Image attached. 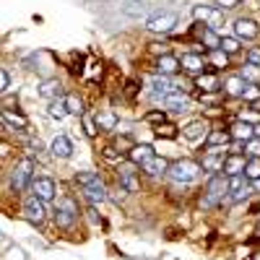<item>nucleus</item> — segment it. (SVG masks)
Here are the masks:
<instances>
[{"label": "nucleus", "mask_w": 260, "mask_h": 260, "mask_svg": "<svg viewBox=\"0 0 260 260\" xmlns=\"http://www.w3.org/2000/svg\"><path fill=\"white\" fill-rule=\"evenodd\" d=\"M229 192V177L226 175H211L208 187L201 198V208H213L216 203L224 201V195Z\"/></svg>", "instance_id": "f257e3e1"}, {"label": "nucleus", "mask_w": 260, "mask_h": 260, "mask_svg": "<svg viewBox=\"0 0 260 260\" xmlns=\"http://www.w3.org/2000/svg\"><path fill=\"white\" fill-rule=\"evenodd\" d=\"M34 182V159H21L16 167H13V172H11V187H13V192H24L29 185Z\"/></svg>", "instance_id": "f03ea898"}, {"label": "nucleus", "mask_w": 260, "mask_h": 260, "mask_svg": "<svg viewBox=\"0 0 260 260\" xmlns=\"http://www.w3.org/2000/svg\"><path fill=\"white\" fill-rule=\"evenodd\" d=\"M201 164L198 161H192V159H180V161H175L169 167V177L175 180V182H182V185H187V182H195L198 180V175H201Z\"/></svg>", "instance_id": "7ed1b4c3"}, {"label": "nucleus", "mask_w": 260, "mask_h": 260, "mask_svg": "<svg viewBox=\"0 0 260 260\" xmlns=\"http://www.w3.org/2000/svg\"><path fill=\"white\" fill-rule=\"evenodd\" d=\"M78 219V206L73 198H62L57 206H55V224L60 229H71Z\"/></svg>", "instance_id": "20e7f679"}, {"label": "nucleus", "mask_w": 260, "mask_h": 260, "mask_svg": "<svg viewBox=\"0 0 260 260\" xmlns=\"http://www.w3.org/2000/svg\"><path fill=\"white\" fill-rule=\"evenodd\" d=\"M177 13H172V11H161V13H154L148 21H146V29L148 31H154V34H167L177 26Z\"/></svg>", "instance_id": "39448f33"}, {"label": "nucleus", "mask_w": 260, "mask_h": 260, "mask_svg": "<svg viewBox=\"0 0 260 260\" xmlns=\"http://www.w3.org/2000/svg\"><path fill=\"white\" fill-rule=\"evenodd\" d=\"M24 216H26V221H31V224H42L45 216H47L45 201L37 198V195H29V198L24 201Z\"/></svg>", "instance_id": "423d86ee"}, {"label": "nucleus", "mask_w": 260, "mask_h": 260, "mask_svg": "<svg viewBox=\"0 0 260 260\" xmlns=\"http://www.w3.org/2000/svg\"><path fill=\"white\" fill-rule=\"evenodd\" d=\"M229 154H224V148H208L203 154V161L201 167L206 172H211V175H219V172H224V161H226Z\"/></svg>", "instance_id": "0eeeda50"}, {"label": "nucleus", "mask_w": 260, "mask_h": 260, "mask_svg": "<svg viewBox=\"0 0 260 260\" xmlns=\"http://www.w3.org/2000/svg\"><path fill=\"white\" fill-rule=\"evenodd\" d=\"M138 164H122L120 172H117V180H120V187L127 190V192H138L141 190V182H138V172H136Z\"/></svg>", "instance_id": "6e6552de"}, {"label": "nucleus", "mask_w": 260, "mask_h": 260, "mask_svg": "<svg viewBox=\"0 0 260 260\" xmlns=\"http://www.w3.org/2000/svg\"><path fill=\"white\" fill-rule=\"evenodd\" d=\"M180 65H182V71H187L192 76H201V73L208 71V57H203L198 52H185L180 57Z\"/></svg>", "instance_id": "1a4fd4ad"}, {"label": "nucleus", "mask_w": 260, "mask_h": 260, "mask_svg": "<svg viewBox=\"0 0 260 260\" xmlns=\"http://www.w3.org/2000/svg\"><path fill=\"white\" fill-rule=\"evenodd\" d=\"M250 180L245 177V172L242 175H232L229 177V192H232V201H245L247 195H250Z\"/></svg>", "instance_id": "9d476101"}, {"label": "nucleus", "mask_w": 260, "mask_h": 260, "mask_svg": "<svg viewBox=\"0 0 260 260\" xmlns=\"http://www.w3.org/2000/svg\"><path fill=\"white\" fill-rule=\"evenodd\" d=\"M260 34V26L252 18H237L234 21V37L237 39H255Z\"/></svg>", "instance_id": "9b49d317"}, {"label": "nucleus", "mask_w": 260, "mask_h": 260, "mask_svg": "<svg viewBox=\"0 0 260 260\" xmlns=\"http://www.w3.org/2000/svg\"><path fill=\"white\" fill-rule=\"evenodd\" d=\"M31 190H34L37 198H42V201L47 203V201L55 198V180H50V177H34Z\"/></svg>", "instance_id": "f8f14e48"}, {"label": "nucleus", "mask_w": 260, "mask_h": 260, "mask_svg": "<svg viewBox=\"0 0 260 260\" xmlns=\"http://www.w3.org/2000/svg\"><path fill=\"white\" fill-rule=\"evenodd\" d=\"M229 133H232V141H240V143H247L255 138V125L245 122V120H237L232 127H229Z\"/></svg>", "instance_id": "ddd939ff"}, {"label": "nucleus", "mask_w": 260, "mask_h": 260, "mask_svg": "<svg viewBox=\"0 0 260 260\" xmlns=\"http://www.w3.org/2000/svg\"><path fill=\"white\" fill-rule=\"evenodd\" d=\"M208 133H211V130H208V125H206L203 120H192V122H187V125L182 127V136H185L187 141H206Z\"/></svg>", "instance_id": "4468645a"}, {"label": "nucleus", "mask_w": 260, "mask_h": 260, "mask_svg": "<svg viewBox=\"0 0 260 260\" xmlns=\"http://www.w3.org/2000/svg\"><path fill=\"white\" fill-rule=\"evenodd\" d=\"M180 71H182V65H180V57H175V55H161L156 60V73L159 76H175Z\"/></svg>", "instance_id": "2eb2a0df"}, {"label": "nucleus", "mask_w": 260, "mask_h": 260, "mask_svg": "<svg viewBox=\"0 0 260 260\" xmlns=\"http://www.w3.org/2000/svg\"><path fill=\"white\" fill-rule=\"evenodd\" d=\"M151 156H156V154H154V148H151L148 143H138V146H133V148L127 151V159L133 161V164H138V167H143Z\"/></svg>", "instance_id": "dca6fc26"}, {"label": "nucleus", "mask_w": 260, "mask_h": 260, "mask_svg": "<svg viewBox=\"0 0 260 260\" xmlns=\"http://www.w3.org/2000/svg\"><path fill=\"white\" fill-rule=\"evenodd\" d=\"M245 167H247L245 154H229L226 161H224V175H226V177H232V175H242Z\"/></svg>", "instance_id": "f3484780"}, {"label": "nucleus", "mask_w": 260, "mask_h": 260, "mask_svg": "<svg viewBox=\"0 0 260 260\" xmlns=\"http://www.w3.org/2000/svg\"><path fill=\"white\" fill-rule=\"evenodd\" d=\"M169 161L164 156H151L146 164H143V172H148L151 177H159V175H169Z\"/></svg>", "instance_id": "a211bd4d"}, {"label": "nucleus", "mask_w": 260, "mask_h": 260, "mask_svg": "<svg viewBox=\"0 0 260 260\" xmlns=\"http://www.w3.org/2000/svg\"><path fill=\"white\" fill-rule=\"evenodd\" d=\"M195 89H201L203 94H208V91H221L219 89V76L216 73H201V76H195Z\"/></svg>", "instance_id": "6ab92c4d"}, {"label": "nucleus", "mask_w": 260, "mask_h": 260, "mask_svg": "<svg viewBox=\"0 0 260 260\" xmlns=\"http://www.w3.org/2000/svg\"><path fill=\"white\" fill-rule=\"evenodd\" d=\"M50 151H52L55 159H68V156L73 154V143L68 141V136H57V138L52 141Z\"/></svg>", "instance_id": "aec40b11"}, {"label": "nucleus", "mask_w": 260, "mask_h": 260, "mask_svg": "<svg viewBox=\"0 0 260 260\" xmlns=\"http://www.w3.org/2000/svg\"><path fill=\"white\" fill-rule=\"evenodd\" d=\"M232 141V133L229 130H221V127H216V130H211V133L206 136V148H221V146H226Z\"/></svg>", "instance_id": "412c9836"}, {"label": "nucleus", "mask_w": 260, "mask_h": 260, "mask_svg": "<svg viewBox=\"0 0 260 260\" xmlns=\"http://www.w3.org/2000/svg\"><path fill=\"white\" fill-rule=\"evenodd\" d=\"M195 34H198V39H201V42H206V47H208V50L221 47V37L216 34L211 26H206V24H203V26H195Z\"/></svg>", "instance_id": "4be33fe9"}, {"label": "nucleus", "mask_w": 260, "mask_h": 260, "mask_svg": "<svg viewBox=\"0 0 260 260\" xmlns=\"http://www.w3.org/2000/svg\"><path fill=\"white\" fill-rule=\"evenodd\" d=\"M39 96H45V99H50V102L62 99V86H60V81H57V78L45 81V83L39 86Z\"/></svg>", "instance_id": "5701e85b"}, {"label": "nucleus", "mask_w": 260, "mask_h": 260, "mask_svg": "<svg viewBox=\"0 0 260 260\" xmlns=\"http://www.w3.org/2000/svg\"><path fill=\"white\" fill-rule=\"evenodd\" d=\"M151 89H154V96H167L172 91H177L175 89V83L169 81V76H156V78H151Z\"/></svg>", "instance_id": "b1692460"}, {"label": "nucleus", "mask_w": 260, "mask_h": 260, "mask_svg": "<svg viewBox=\"0 0 260 260\" xmlns=\"http://www.w3.org/2000/svg\"><path fill=\"white\" fill-rule=\"evenodd\" d=\"M245 86H247V81L242 76H229L224 81V94L226 96H242L245 94Z\"/></svg>", "instance_id": "393cba45"}, {"label": "nucleus", "mask_w": 260, "mask_h": 260, "mask_svg": "<svg viewBox=\"0 0 260 260\" xmlns=\"http://www.w3.org/2000/svg\"><path fill=\"white\" fill-rule=\"evenodd\" d=\"M83 195H86V201H89L91 206H96V203H104V201H107V190H104L102 180H99V182H94V185H89V187H83Z\"/></svg>", "instance_id": "a878e982"}, {"label": "nucleus", "mask_w": 260, "mask_h": 260, "mask_svg": "<svg viewBox=\"0 0 260 260\" xmlns=\"http://www.w3.org/2000/svg\"><path fill=\"white\" fill-rule=\"evenodd\" d=\"M164 104L169 107V110H175V112H187V107H190L187 96H185V94H180V91L167 94V96H164Z\"/></svg>", "instance_id": "bb28decb"}, {"label": "nucleus", "mask_w": 260, "mask_h": 260, "mask_svg": "<svg viewBox=\"0 0 260 260\" xmlns=\"http://www.w3.org/2000/svg\"><path fill=\"white\" fill-rule=\"evenodd\" d=\"M96 125H99V130H115L117 127V115L112 112V110H104V112H96Z\"/></svg>", "instance_id": "cd10ccee"}, {"label": "nucleus", "mask_w": 260, "mask_h": 260, "mask_svg": "<svg viewBox=\"0 0 260 260\" xmlns=\"http://www.w3.org/2000/svg\"><path fill=\"white\" fill-rule=\"evenodd\" d=\"M65 107H68V115H78L83 117L86 110H83V99L78 94H65Z\"/></svg>", "instance_id": "c85d7f7f"}, {"label": "nucleus", "mask_w": 260, "mask_h": 260, "mask_svg": "<svg viewBox=\"0 0 260 260\" xmlns=\"http://www.w3.org/2000/svg\"><path fill=\"white\" fill-rule=\"evenodd\" d=\"M208 65H213V68H226V65H229V55L221 47L208 50Z\"/></svg>", "instance_id": "c756f323"}, {"label": "nucleus", "mask_w": 260, "mask_h": 260, "mask_svg": "<svg viewBox=\"0 0 260 260\" xmlns=\"http://www.w3.org/2000/svg\"><path fill=\"white\" fill-rule=\"evenodd\" d=\"M3 122L6 125H13V127H21V130L26 127V117L24 115H13L11 110H3Z\"/></svg>", "instance_id": "7c9ffc66"}, {"label": "nucleus", "mask_w": 260, "mask_h": 260, "mask_svg": "<svg viewBox=\"0 0 260 260\" xmlns=\"http://www.w3.org/2000/svg\"><path fill=\"white\" fill-rule=\"evenodd\" d=\"M245 177H247L250 182H257V180H260V159H247Z\"/></svg>", "instance_id": "2f4dec72"}, {"label": "nucleus", "mask_w": 260, "mask_h": 260, "mask_svg": "<svg viewBox=\"0 0 260 260\" xmlns=\"http://www.w3.org/2000/svg\"><path fill=\"white\" fill-rule=\"evenodd\" d=\"M50 115H52L55 120H62L65 115H68V107H65V96H62V99L50 102Z\"/></svg>", "instance_id": "473e14b6"}, {"label": "nucleus", "mask_w": 260, "mask_h": 260, "mask_svg": "<svg viewBox=\"0 0 260 260\" xmlns=\"http://www.w3.org/2000/svg\"><path fill=\"white\" fill-rule=\"evenodd\" d=\"M76 182H78L81 187H89V185L99 182V175H96V172H78V175H76Z\"/></svg>", "instance_id": "72a5a7b5"}, {"label": "nucleus", "mask_w": 260, "mask_h": 260, "mask_svg": "<svg viewBox=\"0 0 260 260\" xmlns=\"http://www.w3.org/2000/svg\"><path fill=\"white\" fill-rule=\"evenodd\" d=\"M221 50H224L226 55L240 52V39H237V37H221Z\"/></svg>", "instance_id": "f704fd0d"}, {"label": "nucleus", "mask_w": 260, "mask_h": 260, "mask_svg": "<svg viewBox=\"0 0 260 260\" xmlns=\"http://www.w3.org/2000/svg\"><path fill=\"white\" fill-rule=\"evenodd\" d=\"M213 11H216V8H208V6H195V8H192V16H195V21H206V24H208V21L213 18Z\"/></svg>", "instance_id": "c9c22d12"}, {"label": "nucleus", "mask_w": 260, "mask_h": 260, "mask_svg": "<svg viewBox=\"0 0 260 260\" xmlns=\"http://www.w3.org/2000/svg\"><path fill=\"white\" fill-rule=\"evenodd\" d=\"M242 99H245V102L257 104V102H260V86H257V83H247V86H245V94H242Z\"/></svg>", "instance_id": "e433bc0d"}, {"label": "nucleus", "mask_w": 260, "mask_h": 260, "mask_svg": "<svg viewBox=\"0 0 260 260\" xmlns=\"http://www.w3.org/2000/svg\"><path fill=\"white\" fill-rule=\"evenodd\" d=\"M156 136L159 138H177V127L172 122H161V125H156Z\"/></svg>", "instance_id": "4c0bfd02"}, {"label": "nucleus", "mask_w": 260, "mask_h": 260, "mask_svg": "<svg viewBox=\"0 0 260 260\" xmlns=\"http://www.w3.org/2000/svg\"><path fill=\"white\" fill-rule=\"evenodd\" d=\"M247 83H257L260 81V68L257 65H247V68H242V73H240Z\"/></svg>", "instance_id": "58836bf2"}, {"label": "nucleus", "mask_w": 260, "mask_h": 260, "mask_svg": "<svg viewBox=\"0 0 260 260\" xmlns=\"http://www.w3.org/2000/svg\"><path fill=\"white\" fill-rule=\"evenodd\" d=\"M245 151L250 154V159H260V138H252L245 143Z\"/></svg>", "instance_id": "ea45409f"}, {"label": "nucleus", "mask_w": 260, "mask_h": 260, "mask_svg": "<svg viewBox=\"0 0 260 260\" xmlns=\"http://www.w3.org/2000/svg\"><path fill=\"white\" fill-rule=\"evenodd\" d=\"M83 130H86V136H89V138H94V136H96V130H99L96 120H91L89 115H83Z\"/></svg>", "instance_id": "a19ab883"}, {"label": "nucleus", "mask_w": 260, "mask_h": 260, "mask_svg": "<svg viewBox=\"0 0 260 260\" xmlns=\"http://www.w3.org/2000/svg\"><path fill=\"white\" fill-rule=\"evenodd\" d=\"M146 122H156V125L167 122V115H164V110H154V112H148V115H146Z\"/></svg>", "instance_id": "79ce46f5"}, {"label": "nucleus", "mask_w": 260, "mask_h": 260, "mask_svg": "<svg viewBox=\"0 0 260 260\" xmlns=\"http://www.w3.org/2000/svg\"><path fill=\"white\" fill-rule=\"evenodd\" d=\"M247 62L260 68V47H250V50H247Z\"/></svg>", "instance_id": "37998d69"}, {"label": "nucleus", "mask_w": 260, "mask_h": 260, "mask_svg": "<svg viewBox=\"0 0 260 260\" xmlns=\"http://www.w3.org/2000/svg\"><path fill=\"white\" fill-rule=\"evenodd\" d=\"M242 0H216V8H221V11H232V8H237Z\"/></svg>", "instance_id": "c03bdc74"}, {"label": "nucleus", "mask_w": 260, "mask_h": 260, "mask_svg": "<svg viewBox=\"0 0 260 260\" xmlns=\"http://www.w3.org/2000/svg\"><path fill=\"white\" fill-rule=\"evenodd\" d=\"M8 86H11V76H8V71H0V89L8 91Z\"/></svg>", "instance_id": "a18cd8bd"}, {"label": "nucleus", "mask_w": 260, "mask_h": 260, "mask_svg": "<svg viewBox=\"0 0 260 260\" xmlns=\"http://www.w3.org/2000/svg\"><path fill=\"white\" fill-rule=\"evenodd\" d=\"M104 159H110V161L120 159V154H117V148H115V146H107V148H104Z\"/></svg>", "instance_id": "49530a36"}, {"label": "nucleus", "mask_w": 260, "mask_h": 260, "mask_svg": "<svg viewBox=\"0 0 260 260\" xmlns=\"http://www.w3.org/2000/svg\"><path fill=\"white\" fill-rule=\"evenodd\" d=\"M86 213H89V221H91V224H99V221H102V219H99V213H96V208H94V206H91L89 211H86Z\"/></svg>", "instance_id": "de8ad7c7"}, {"label": "nucleus", "mask_w": 260, "mask_h": 260, "mask_svg": "<svg viewBox=\"0 0 260 260\" xmlns=\"http://www.w3.org/2000/svg\"><path fill=\"white\" fill-rule=\"evenodd\" d=\"M136 91H138V89H136V83L130 81V83H127V89H125V94H127V96H136Z\"/></svg>", "instance_id": "09e8293b"}, {"label": "nucleus", "mask_w": 260, "mask_h": 260, "mask_svg": "<svg viewBox=\"0 0 260 260\" xmlns=\"http://www.w3.org/2000/svg\"><path fill=\"white\" fill-rule=\"evenodd\" d=\"M255 138H260V122L255 125Z\"/></svg>", "instance_id": "8fccbe9b"}, {"label": "nucleus", "mask_w": 260, "mask_h": 260, "mask_svg": "<svg viewBox=\"0 0 260 260\" xmlns=\"http://www.w3.org/2000/svg\"><path fill=\"white\" fill-rule=\"evenodd\" d=\"M255 237H260V224H257V229H255Z\"/></svg>", "instance_id": "3c124183"}, {"label": "nucleus", "mask_w": 260, "mask_h": 260, "mask_svg": "<svg viewBox=\"0 0 260 260\" xmlns=\"http://www.w3.org/2000/svg\"><path fill=\"white\" fill-rule=\"evenodd\" d=\"M255 260H260V252H255Z\"/></svg>", "instance_id": "603ef678"}, {"label": "nucleus", "mask_w": 260, "mask_h": 260, "mask_svg": "<svg viewBox=\"0 0 260 260\" xmlns=\"http://www.w3.org/2000/svg\"><path fill=\"white\" fill-rule=\"evenodd\" d=\"M130 3H136V0H130Z\"/></svg>", "instance_id": "864d4df0"}]
</instances>
